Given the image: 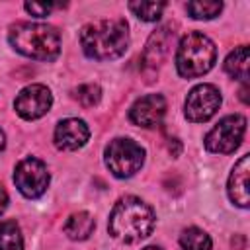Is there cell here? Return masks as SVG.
I'll return each instance as SVG.
<instances>
[{"label": "cell", "instance_id": "obj_1", "mask_svg": "<svg viewBox=\"0 0 250 250\" xmlns=\"http://www.w3.org/2000/svg\"><path fill=\"white\" fill-rule=\"evenodd\" d=\"M127 21L121 18L100 20L88 23L80 31L82 51L96 61H109L121 57L129 47Z\"/></svg>", "mask_w": 250, "mask_h": 250}, {"label": "cell", "instance_id": "obj_2", "mask_svg": "<svg viewBox=\"0 0 250 250\" xmlns=\"http://www.w3.org/2000/svg\"><path fill=\"white\" fill-rule=\"evenodd\" d=\"M154 211L139 197L127 195L115 203L109 215V234L121 242H139L154 229Z\"/></svg>", "mask_w": 250, "mask_h": 250}, {"label": "cell", "instance_id": "obj_3", "mask_svg": "<svg viewBox=\"0 0 250 250\" xmlns=\"http://www.w3.org/2000/svg\"><path fill=\"white\" fill-rule=\"evenodd\" d=\"M8 39L18 53L37 61H51L61 51L59 31L53 25H45V23L20 21L10 27Z\"/></svg>", "mask_w": 250, "mask_h": 250}, {"label": "cell", "instance_id": "obj_4", "mask_svg": "<svg viewBox=\"0 0 250 250\" xmlns=\"http://www.w3.org/2000/svg\"><path fill=\"white\" fill-rule=\"evenodd\" d=\"M215 59H217L215 43L207 35L193 31L182 37L178 45L176 68L184 78H197L213 68Z\"/></svg>", "mask_w": 250, "mask_h": 250}, {"label": "cell", "instance_id": "obj_5", "mask_svg": "<svg viewBox=\"0 0 250 250\" xmlns=\"http://www.w3.org/2000/svg\"><path fill=\"white\" fill-rule=\"evenodd\" d=\"M145 150L131 139H113L105 146V166L117 178H129L141 170Z\"/></svg>", "mask_w": 250, "mask_h": 250}, {"label": "cell", "instance_id": "obj_6", "mask_svg": "<svg viewBox=\"0 0 250 250\" xmlns=\"http://www.w3.org/2000/svg\"><path fill=\"white\" fill-rule=\"evenodd\" d=\"M246 131V119L244 115H227L223 117L205 137V148L211 152H219V154H229L232 152Z\"/></svg>", "mask_w": 250, "mask_h": 250}, {"label": "cell", "instance_id": "obj_7", "mask_svg": "<svg viewBox=\"0 0 250 250\" xmlns=\"http://www.w3.org/2000/svg\"><path fill=\"white\" fill-rule=\"evenodd\" d=\"M14 182L16 188L29 199L39 197L47 186H49V172L47 166L39 160V158H23L21 162H18L16 170H14Z\"/></svg>", "mask_w": 250, "mask_h": 250}, {"label": "cell", "instance_id": "obj_8", "mask_svg": "<svg viewBox=\"0 0 250 250\" xmlns=\"http://www.w3.org/2000/svg\"><path fill=\"white\" fill-rule=\"evenodd\" d=\"M221 105V94L213 84H199L195 86L184 104V113L193 123H203L211 119Z\"/></svg>", "mask_w": 250, "mask_h": 250}, {"label": "cell", "instance_id": "obj_9", "mask_svg": "<svg viewBox=\"0 0 250 250\" xmlns=\"http://www.w3.org/2000/svg\"><path fill=\"white\" fill-rule=\"evenodd\" d=\"M51 104H53V96H51V90L43 84H31V86H25L14 105H16V111L18 115H21L23 119H39L43 117L49 109H51Z\"/></svg>", "mask_w": 250, "mask_h": 250}, {"label": "cell", "instance_id": "obj_10", "mask_svg": "<svg viewBox=\"0 0 250 250\" xmlns=\"http://www.w3.org/2000/svg\"><path fill=\"white\" fill-rule=\"evenodd\" d=\"M166 113V100L160 94H148L139 98L131 109L129 119L139 127H156Z\"/></svg>", "mask_w": 250, "mask_h": 250}, {"label": "cell", "instance_id": "obj_11", "mask_svg": "<svg viewBox=\"0 0 250 250\" xmlns=\"http://www.w3.org/2000/svg\"><path fill=\"white\" fill-rule=\"evenodd\" d=\"M90 129L82 119H64L55 129V145L62 150H76L86 145Z\"/></svg>", "mask_w": 250, "mask_h": 250}, {"label": "cell", "instance_id": "obj_12", "mask_svg": "<svg viewBox=\"0 0 250 250\" xmlns=\"http://www.w3.org/2000/svg\"><path fill=\"white\" fill-rule=\"evenodd\" d=\"M248 174H250V156L244 154L232 168L230 176H229V197L234 205L246 209L250 203V195H248Z\"/></svg>", "mask_w": 250, "mask_h": 250}, {"label": "cell", "instance_id": "obj_13", "mask_svg": "<svg viewBox=\"0 0 250 250\" xmlns=\"http://www.w3.org/2000/svg\"><path fill=\"white\" fill-rule=\"evenodd\" d=\"M172 39H174V31H170V27H166V25L156 29L148 37V43H146V49L143 55L146 66H158L166 59L170 45H172Z\"/></svg>", "mask_w": 250, "mask_h": 250}, {"label": "cell", "instance_id": "obj_14", "mask_svg": "<svg viewBox=\"0 0 250 250\" xmlns=\"http://www.w3.org/2000/svg\"><path fill=\"white\" fill-rule=\"evenodd\" d=\"M92 230H94V219L86 211L72 213L64 223V232L72 240H84L92 234Z\"/></svg>", "mask_w": 250, "mask_h": 250}, {"label": "cell", "instance_id": "obj_15", "mask_svg": "<svg viewBox=\"0 0 250 250\" xmlns=\"http://www.w3.org/2000/svg\"><path fill=\"white\" fill-rule=\"evenodd\" d=\"M225 70L240 80L242 84H248V47L246 45H240L236 47L225 61Z\"/></svg>", "mask_w": 250, "mask_h": 250}, {"label": "cell", "instance_id": "obj_16", "mask_svg": "<svg viewBox=\"0 0 250 250\" xmlns=\"http://www.w3.org/2000/svg\"><path fill=\"white\" fill-rule=\"evenodd\" d=\"M0 250H23V238L16 221L0 223Z\"/></svg>", "mask_w": 250, "mask_h": 250}, {"label": "cell", "instance_id": "obj_17", "mask_svg": "<svg viewBox=\"0 0 250 250\" xmlns=\"http://www.w3.org/2000/svg\"><path fill=\"white\" fill-rule=\"evenodd\" d=\"M180 244L184 250H211V238L197 227H189L182 232Z\"/></svg>", "mask_w": 250, "mask_h": 250}, {"label": "cell", "instance_id": "obj_18", "mask_svg": "<svg viewBox=\"0 0 250 250\" xmlns=\"http://www.w3.org/2000/svg\"><path fill=\"white\" fill-rule=\"evenodd\" d=\"M164 6V2H129V10L143 21H156Z\"/></svg>", "mask_w": 250, "mask_h": 250}, {"label": "cell", "instance_id": "obj_19", "mask_svg": "<svg viewBox=\"0 0 250 250\" xmlns=\"http://www.w3.org/2000/svg\"><path fill=\"white\" fill-rule=\"evenodd\" d=\"M186 10L195 20H211L223 10V4L221 2H189Z\"/></svg>", "mask_w": 250, "mask_h": 250}, {"label": "cell", "instance_id": "obj_20", "mask_svg": "<svg viewBox=\"0 0 250 250\" xmlns=\"http://www.w3.org/2000/svg\"><path fill=\"white\" fill-rule=\"evenodd\" d=\"M74 98L78 100L80 105L84 107H94L100 98H102V92H100V86L98 84H82L74 90Z\"/></svg>", "mask_w": 250, "mask_h": 250}, {"label": "cell", "instance_id": "obj_21", "mask_svg": "<svg viewBox=\"0 0 250 250\" xmlns=\"http://www.w3.org/2000/svg\"><path fill=\"white\" fill-rule=\"evenodd\" d=\"M53 8H55V4H39V2H27V4H25V10H27L29 14L37 16V18L47 16Z\"/></svg>", "mask_w": 250, "mask_h": 250}, {"label": "cell", "instance_id": "obj_22", "mask_svg": "<svg viewBox=\"0 0 250 250\" xmlns=\"http://www.w3.org/2000/svg\"><path fill=\"white\" fill-rule=\"evenodd\" d=\"M6 207H8V193H6V189L0 186V215L6 211Z\"/></svg>", "mask_w": 250, "mask_h": 250}, {"label": "cell", "instance_id": "obj_23", "mask_svg": "<svg viewBox=\"0 0 250 250\" xmlns=\"http://www.w3.org/2000/svg\"><path fill=\"white\" fill-rule=\"evenodd\" d=\"M4 146H6V135H4V131L0 129V152H2Z\"/></svg>", "mask_w": 250, "mask_h": 250}, {"label": "cell", "instance_id": "obj_24", "mask_svg": "<svg viewBox=\"0 0 250 250\" xmlns=\"http://www.w3.org/2000/svg\"><path fill=\"white\" fill-rule=\"evenodd\" d=\"M143 250H162V248H158V246H146V248H143Z\"/></svg>", "mask_w": 250, "mask_h": 250}]
</instances>
